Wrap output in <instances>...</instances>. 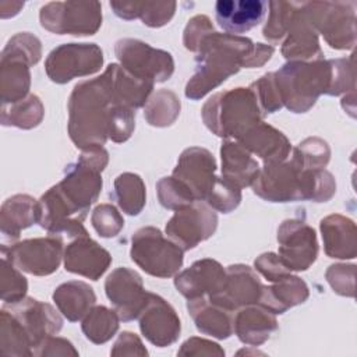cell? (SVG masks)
Wrapping results in <instances>:
<instances>
[{"mask_svg": "<svg viewBox=\"0 0 357 357\" xmlns=\"http://www.w3.org/2000/svg\"><path fill=\"white\" fill-rule=\"evenodd\" d=\"M176 1H139L138 18L151 28L166 25L174 15Z\"/></svg>", "mask_w": 357, "mask_h": 357, "instance_id": "cell-49", "label": "cell"}, {"mask_svg": "<svg viewBox=\"0 0 357 357\" xmlns=\"http://www.w3.org/2000/svg\"><path fill=\"white\" fill-rule=\"evenodd\" d=\"M336 192V181L326 169H307L301 172L303 201L326 202Z\"/></svg>", "mask_w": 357, "mask_h": 357, "instance_id": "cell-39", "label": "cell"}, {"mask_svg": "<svg viewBox=\"0 0 357 357\" xmlns=\"http://www.w3.org/2000/svg\"><path fill=\"white\" fill-rule=\"evenodd\" d=\"M110 354L117 357V356H148V350L145 349L144 343L141 339L128 331H124L119 335L117 340L114 342Z\"/></svg>", "mask_w": 357, "mask_h": 357, "instance_id": "cell-55", "label": "cell"}, {"mask_svg": "<svg viewBox=\"0 0 357 357\" xmlns=\"http://www.w3.org/2000/svg\"><path fill=\"white\" fill-rule=\"evenodd\" d=\"M266 8L264 0H219L215 3V18L226 33L240 35L262 22Z\"/></svg>", "mask_w": 357, "mask_h": 357, "instance_id": "cell-22", "label": "cell"}, {"mask_svg": "<svg viewBox=\"0 0 357 357\" xmlns=\"http://www.w3.org/2000/svg\"><path fill=\"white\" fill-rule=\"evenodd\" d=\"M204 202H206L212 209L218 212L229 213L240 205L241 188L229 183L223 177H216L215 184L212 185Z\"/></svg>", "mask_w": 357, "mask_h": 357, "instance_id": "cell-44", "label": "cell"}, {"mask_svg": "<svg viewBox=\"0 0 357 357\" xmlns=\"http://www.w3.org/2000/svg\"><path fill=\"white\" fill-rule=\"evenodd\" d=\"M218 227V215L204 201H195L187 208L178 209L167 220L165 231L167 237L183 251L197 247L208 240Z\"/></svg>", "mask_w": 357, "mask_h": 357, "instance_id": "cell-11", "label": "cell"}, {"mask_svg": "<svg viewBox=\"0 0 357 357\" xmlns=\"http://www.w3.org/2000/svg\"><path fill=\"white\" fill-rule=\"evenodd\" d=\"M31 88L29 66L20 60L0 59L1 105L15 103L28 96Z\"/></svg>", "mask_w": 357, "mask_h": 357, "instance_id": "cell-32", "label": "cell"}, {"mask_svg": "<svg viewBox=\"0 0 357 357\" xmlns=\"http://www.w3.org/2000/svg\"><path fill=\"white\" fill-rule=\"evenodd\" d=\"M0 353L3 356H33L32 342L18 318L6 307L0 311Z\"/></svg>", "mask_w": 357, "mask_h": 357, "instance_id": "cell-33", "label": "cell"}, {"mask_svg": "<svg viewBox=\"0 0 357 357\" xmlns=\"http://www.w3.org/2000/svg\"><path fill=\"white\" fill-rule=\"evenodd\" d=\"M318 32L305 11L304 1H298L289 31L283 39L282 54L287 61H311L324 59Z\"/></svg>", "mask_w": 357, "mask_h": 357, "instance_id": "cell-19", "label": "cell"}, {"mask_svg": "<svg viewBox=\"0 0 357 357\" xmlns=\"http://www.w3.org/2000/svg\"><path fill=\"white\" fill-rule=\"evenodd\" d=\"M201 116L208 130L225 139H238L264 119L250 86H238L212 95L202 106Z\"/></svg>", "mask_w": 357, "mask_h": 357, "instance_id": "cell-3", "label": "cell"}, {"mask_svg": "<svg viewBox=\"0 0 357 357\" xmlns=\"http://www.w3.org/2000/svg\"><path fill=\"white\" fill-rule=\"evenodd\" d=\"M105 293L123 322L137 319L149 297L142 278L126 266L116 268L109 273L105 280Z\"/></svg>", "mask_w": 357, "mask_h": 357, "instance_id": "cell-14", "label": "cell"}, {"mask_svg": "<svg viewBox=\"0 0 357 357\" xmlns=\"http://www.w3.org/2000/svg\"><path fill=\"white\" fill-rule=\"evenodd\" d=\"M64 268L67 272L98 280L112 264L110 252L88 236L73 238L64 248Z\"/></svg>", "mask_w": 357, "mask_h": 357, "instance_id": "cell-20", "label": "cell"}, {"mask_svg": "<svg viewBox=\"0 0 357 357\" xmlns=\"http://www.w3.org/2000/svg\"><path fill=\"white\" fill-rule=\"evenodd\" d=\"M275 74L283 106L293 113L308 112L331 85L329 60L287 61Z\"/></svg>", "mask_w": 357, "mask_h": 357, "instance_id": "cell-4", "label": "cell"}, {"mask_svg": "<svg viewBox=\"0 0 357 357\" xmlns=\"http://www.w3.org/2000/svg\"><path fill=\"white\" fill-rule=\"evenodd\" d=\"M301 172L291 159L264 163L254 183L251 184L255 195L268 202L303 201Z\"/></svg>", "mask_w": 357, "mask_h": 357, "instance_id": "cell-13", "label": "cell"}, {"mask_svg": "<svg viewBox=\"0 0 357 357\" xmlns=\"http://www.w3.org/2000/svg\"><path fill=\"white\" fill-rule=\"evenodd\" d=\"M11 261L1 257L0 262V296L4 304H14L26 297L28 282Z\"/></svg>", "mask_w": 357, "mask_h": 357, "instance_id": "cell-42", "label": "cell"}, {"mask_svg": "<svg viewBox=\"0 0 357 357\" xmlns=\"http://www.w3.org/2000/svg\"><path fill=\"white\" fill-rule=\"evenodd\" d=\"M305 11L318 35L336 50H351L356 45V1H304Z\"/></svg>", "mask_w": 357, "mask_h": 357, "instance_id": "cell-6", "label": "cell"}, {"mask_svg": "<svg viewBox=\"0 0 357 357\" xmlns=\"http://www.w3.org/2000/svg\"><path fill=\"white\" fill-rule=\"evenodd\" d=\"M254 42L240 35L211 32L197 52L195 71L185 85V96L199 100L212 89L237 74L252 53Z\"/></svg>", "mask_w": 357, "mask_h": 357, "instance_id": "cell-1", "label": "cell"}, {"mask_svg": "<svg viewBox=\"0 0 357 357\" xmlns=\"http://www.w3.org/2000/svg\"><path fill=\"white\" fill-rule=\"evenodd\" d=\"M275 52V47L271 45H265V43H255L252 53L250 54V57L245 61V68H255V67H261L264 66L266 61L271 60L272 54Z\"/></svg>", "mask_w": 357, "mask_h": 357, "instance_id": "cell-56", "label": "cell"}, {"mask_svg": "<svg viewBox=\"0 0 357 357\" xmlns=\"http://www.w3.org/2000/svg\"><path fill=\"white\" fill-rule=\"evenodd\" d=\"M269 17L264 25L262 35L272 45H280L289 31L298 1H269Z\"/></svg>", "mask_w": 357, "mask_h": 357, "instance_id": "cell-38", "label": "cell"}, {"mask_svg": "<svg viewBox=\"0 0 357 357\" xmlns=\"http://www.w3.org/2000/svg\"><path fill=\"white\" fill-rule=\"evenodd\" d=\"M42 57V43L31 32H18L8 39L4 49L1 50L0 59L20 60L26 63L29 67L39 63Z\"/></svg>", "mask_w": 357, "mask_h": 357, "instance_id": "cell-41", "label": "cell"}, {"mask_svg": "<svg viewBox=\"0 0 357 357\" xmlns=\"http://www.w3.org/2000/svg\"><path fill=\"white\" fill-rule=\"evenodd\" d=\"M135 128V110L121 105H113L109 113V138L113 142H126Z\"/></svg>", "mask_w": 357, "mask_h": 357, "instance_id": "cell-48", "label": "cell"}, {"mask_svg": "<svg viewBox=\"0 0 357 357\" xmlns=\"http://www.w3.org/2000/svg\"><path fill=\"white\" fill-rule=\"evenodd\" d=\"M138 6L139 1H110V8L123 20L138 18Z\"/></svg>", "mask_w": 357, "mask_h": 357, "instance_id": "cell-57", "label": "cell"}, {"mask_svg": "<svg viewBox=\"0 0 357 357\" xmlns=\"http://www.w3.org/2000/svg\"><path fill=\"white\" fill-rule=\"evenodd\" d=\"M310 296L307 283L291 273L272 282L271 286H264L258 304L268 308L271 312L283 314L289 308L303 304Z\"/></svg>", "mask_w": 357, "mask_h": 357, "instance_id": "cell-30", "label": "cell"}, {"mask_svg": "<svg viewBox=\"0 0 357 357\" xmlns=\"http://www.w3.org/2000/svg\"><path fill=\"white\" fill-rule=\"evenodd\" d=\"M222 177L238 188L248 187L259 173L257 159L236 139H225L220 145Z\"/></svg>", "mask_w": 357, "mask_h": 357, "instance_id": "cell-28", "label": "cell"}, {"mask_svg": "<svg viewBox=\"0 0 357 357\" xmlns=\"http://www.w3.org/2000/svg\"><path fill=\"white\" fill-rule=\"evenodd\" d=\"M216 160L201 146H190L181 152L173 170V177L183 181L197 201H205L216 180Z\"/></svg>", "mask_w": 357, "mask_h": 357, "instance_id": "cell-17", "label": "cell"}, {"mask_svg": "<svg viewBox=\"0 0 357 357\" xmlns=\"http://www.w3.org/2000/svg\"><path fill=\"white\" fill-rule=\"evenodd\" d=\"M279 258L291 272L307 271L318 257L315 230L300 218L286 219L278 227Z\"/></svg>", "mask_w": 357, "mask_h": 357, "instance_id": "cell-12", "label": "cell"}, {"mask_svg": "<svg viewBox=\"0 0 357 357\" xmlns=\"http://www.w3.org/2000/svg\"><path fill=\"white\" fill-rule=\"evenodd\" d=\"M105 71L109 75L114 105L127 106L134 110L145 106L153 91V82L132 75L116 63L109 64Z\"/></svg>", "mask_w": 357, "mask_h": 357, "instance_id": "cell-29", "label": "cell"}, {"mask_svg": "<svg viewBox=\"0 0 357 357\" xmlns=\"http://www.w3.org/2000/svg\"><path fill=\"white\" fill-rule=\"evenodd\" d=\"M114 53L124 70L153 84L167 81L174 73V60L169 52L152 47L139 39H119Z\"/></svg>", "mask_w": 357, "mask_h": 357, "instance_id": "cell-8", "label": "cell"}, {"mask_svg": "<svg viewBox=\"0 0 357 357\" xmlns=\"http://www.w3.org/2000/svg\"><path fill=\"white\" fill-rule=\"evenodd\" d=\"M81 321L85 337L95 344H103L119 331L120 318L114 310L105 305H93Z\"/></svg>", "mask_w": 357, "mask_h": 357, "instance_id": "cell-36", "label": "cell"}, {"mask_svg": "<svg viewBox=\"0 0 357 357\" xmlns=\"http://www.w3.org/2000/svg\"><path fill=\"white\" fill-rule=\"evenodd\" d=\"M255 271L259 272L268 282L279 280L280 278L291 273L283 261L275 252H264L254 261Z\"/></svg>", "mask_w": 357, "mask_h": 357, "instance_id": "cell-53", "label": "cell"}, {"mask_svg": "<svg viewBox=\"0 0 357 357\" xmlns=\"http://www.w3.org/2000/svg\"><path fill=\"white\" fill-rule=\"evenodd\" d=\"M213 31H215L213 24L208 15L198 14V15L192 17L184 28V33H183L184 47L190 52L197 53L199 49L201 40Z\"/></svg>", "mask_w": 357, "mask_h": 357, "instance_id": "cell-51", "label": "cell"}, {"mask_svg": "<svg viewBox=\"0 0 357 357\" xmlns=\"http://www.w3.org/2000/svg\"><path fill=\"white\" fill-rule=\"evenodd\" d=\"M138 321L144 337L158 347L176 343L181 332V324L176 310L165 298L151 291Z\"/></svg>", "mask_w": 357, "mask_h": 357, "instance_id": "cell-16", "label": "cell"}, {"mask_svg": "<svg viewBox=\"0 0 357 357\" xmlns=\"http://www.w3.org/2000/svg\"><path fill=\"white\" fill-rule=\"evenodd\" d=\"M42 28L57 35L89 36L102 25L99 1H50L39 11Z\"/></svg>", "mask_w": 357, "mask_h": 357, "instance_id": "cell-7", "label": "cell"}, {"mask_svg": "<svg viewBox=\"0 0 357 357\" xmlns=\"http://www.w3.org/2000/svg\"><path fill=\"white\" fill-rule=\"evenodd\" d=\"M113 197L123 212L137 216L141 213L146 202L145 183L135 173H121L114 178Z\"/></svg>", "mask_w": 357, "mask_h": 357, "instance_id": "cell-35", "label": "cell"}, {"mask_svg": "<svg viewBox=\"0 0 357 357\" xmlns=\"http://www.w3.org/2000/svg\"><path fill=\"white\" fill-rule=\"evenodd\" d=\"M38 223V199L28 194L7 198L0 209L1 245L17 243L21 230Z\"/></svg>", "mask_w": 357, "mask_h": 357, "instance_id": "cell-26", "label": "cell"}, {"mask_svg": "<svg viewBox=\"0 0 357 357\" xmlns=\"http://www.w3.org/2000/svg\"><path fill=\"white\" fill-rule=\"evenodd\" d=\"M114 105L109 75L77 84L68 99V135L79 149L103 146L109 138V113Z\"/></svg>", "mask_w": 357, "mask_h": 357, "instance_id": "cell-2", "label": "cell"}, {"mask_svg": "<svg viewBox=\"0 0 357 357\" xmlns=\"http://www.w3.org/2000/svg\"><path fill=\"white\" fill-rule=\"evenodd\" d=\"M331 159V148L328 142L319 137H308L303 139L294 149L291 160L303 170L325 169Z\"/></svg>", "mask_w": 357, "mask_h": 357, "instance_id": "cell-40", "label": "cell"}, {"mask_svg": "<svg viewBox=\"0 0 357 357\" xmlns=\"http://www.w3.org/2000/svg\"><path fill=\"white\" fill-rule=\"evenodd\" d=\"M24 7V1H1L0 3V17L10 18L20 13V10Z\"/></svg>", "mask_w": 357, "mask_h": 357, "instance_id": "cell-58", "label": "cell"}, {"mask_svg": "<svg viewBox=\"0 0 357 357\" xmlns=\"http://www.w3.org/2000/svg\"><path fill=\"white\" fill-rule=\"evenodd\" d=\"M102 66L103 52L96 43H63L47 54L45 71L50 81L67 84L98 73Z\"/></svg>", "mask_w": 357, "mask_h": 357, "instance_id": "cell-9", "label": "cell"}, {"mask_svg": "<svg viewBox=\"0 0 357 357\" xmlns=\"http://www.w3.org/2000/svg\"><path fill=\"white\" fill-rule=\"evenodd\" d=\"M276 331L278 321L275 314L261 304L241 307L234 314L233 332L244 344L259 346Z\"/></svg>", "mask_w": 357, "mask_h": 357, "instance_id": "cell-25", "label": "cell"}, {"mask_svg": "<svg viewBox=\"0 0 357 357\" xmlns=\"http://www.w3.org/2000/svg\"><path fill=\"white\" fill-rule=\"evenodd\" d=\"M131 259L155 278L174 276L184 261V251L153 226L138 229L131 237Z\"/></svg>", "mask_w": 357, "mask_h": 357, "instance_id": "cell-5", "label": "cell"}, {"mask_svg": "<svg viewBox=\"0 0 357 357\" xmlns=\"http://www.w3.org/2000/svg\"><path fill=\"white\" fill-rule=\"evenodd\" d=\"M331 85L328 89L329 96H339L356 89V75L353 57L349 59H331Z\"/></svg>", "mask_w": 357, "mask_h": 357, "instance_id": "cell-46", "label": "cell"}, {"mask_svg": "<svg viewBox=\"0 0 357 357\" xmlns=\"http://www.w3.org/2000/svg\"><path fill=\"white\" fill-rule=\"evenodd\" d=\"M33 356L38 357H66V356H78V350L74 347V344L64 339L59 337L56 335L45 337L33 350Z\"/></svg>", "mask_w": 357, "mask_h": 357, "instance_id": "cell-52", "label": "cell"}, {"mask_svg": "<svg viewBox=\"0 0 357 357\" xmlns=\"http://www.w3.org/2000/svg\"><path fill=\"white\" fill-rule=\"evenodd\" d=\"M45 116V107L39 96L29 93L22 100L10 105H1L0 121L4 127H17L31 130L38 127Z\"/></svg>", "mask_w": 357, "mask_h": 357, "instance_id": "cell-34", "label": "cell"}, {"mask_svg": "<svg viewBox=\"0 0 357 357\" xmlns=\"http://www.w3.org/2000/svg\"><path fill=\"white\" fill-rule=\"evenodd\" d=\"M156 192L160 205L172 211L187 208L197 201L191 190L183 181L173 176L162 177L156 183Z\"/></svg>", "mask_w": 357, "mask_h": 357, "instance_id": "cell-43", "label": "cell"}, {"mask_svg": "<svg viewBox=\"0 0 357 357\" xmlns=\"http://www.w3.org/2000/svg\"><path fill=\"white\" fill-rule=\"evenodd\" d=\"M91 223L100 237H116L124 227V219L117 208L112 204H100L95 206L91 215Z\"/></svg>", "mask_w": 357, "mask_h": 357, "instance_id": "cell-47", "label": "cell"}, {"mask_svg": "<svg viewBox=\"0 0 357 357\" xmlns=\"http://www.w3.org/2000/svg\"><path fill=\"white\" fill-rule=\"evenodd\" d=\"M325 254L336 259H353L357 254L356 223L340 213L325 216L319 223Z\"/></svg>", "mask_w": 357, "mask_h": 357, "instance_id": "cell-24", "label": "cell"}, {"mask_svg": "<svg viewBox=\"0 0 357 357\" xmlns=\"http://www.w3.org/2000/svg\"><path fill=\"white\" fill-rule=\"evenodd\" d=\"M180 110L178 96L172 89H159L146 100L144 117L152 127H169L177 120Z\"/></svg>", "mask_w": 357, "mask_h": 357, "instance_id": "cell-37", "label": "cell"}, {"mask_svg": "<svg viewBox=\"0 0 357 357\" xmlns=\"http://www.w3.org/2000/svg\"><path fill=\"white\" fill-rule=\"evenodd\" d=\"M236 141L240 142L251 155L259 156L264 163L286 160L291 151L289 138L264 120L251 127Z\"/></svg>", "mask_w": 357, "mask_h": 357, "instance_id": "cell-23", "label": "cell"}, {"mask_svg": "<svg viewBox=\"0 0 357 357\" xmlns=\"http://www.w3.org/2000/svg\"><path fill=\"white\" fill-rule=\"evenodd\" d=\"M226 269L212 258L195 261L187 269L174 275V286L183 297L194 300L218 293L225 282Z\"/></svg>", "mask_w": 357, "mask_h": 357, "instance_id": "cell-21", "label": "cell"}, {"mask_svg": "<svg viewBox=\"0 0 357 357\" xmlns=\"http://www.w3.org/2000/svg\"><path fill=\"white\" fill-rule=\"evenodd\" d=\"M325 279L336 294L344 296V297H354L356 265L333 264L326 269Z\"/></svg>", "mask_w": 357, "mask_h": 357, "instance_id": "cell-50", "label": "cell"}, {"mask_svg": "<svg viewBox=\"0 0 357 357\" xmlns=\"http://www.w3.org/2000/svg\"><path fill=\"white\" fill-rule=\"evenodd\" d=\"M178 356H213V357H223L225 350L215 342L204 339V337H197L192 336L187 339L181 347L177 351Z\"/></svg>", "mask_w": 357, "mask_h": 357, "instance_id": "cell-54", "label": "cell"}, {"mask_svg": "<svg viewBox=\"0 0 357 357\" xmlns=\"http://www.w3.org/2000/svg\"><path fill=\"white\" fill-rule=\"evenodd\" d=\"M264 116L279 112L283 107L280 92L273 73H266L250 85Z\"/></svg>", "mask_w": 357, "mask_h": 357, "instance_id": "cell-45", "label": "cell"}, {"mask_svg": "<svg viewBox=\"0 0 357 357\" xmlns=\"http://www.w3.org/2000/svg\"><path fill=\"white\" fill-rule=\"evenodd\" d=\"M53 301L64 318L70 322L81 321L96 303L93 289L81 280H70L57 286Z\"/></svg>", "mask_w": 357, "mask_h": 357, "instance_id": "cell-31", "label": "cell"}, {"mask_svg": "<svg viewBox=\"0 0 357 357\" xmlns=\"http://www.w3.org/2000/svg\"><path fill=\"white\" fill-rule=\"evenodd\" d=\"M264 284L257 272L244 264H234L226 268L225 282L220 290L208 298L233 312L238 308L258 304Z\"/></svg>", "mask_w": 357, "mask_h": 357, "instance_id": "cell-15", "label": "cell"}, {"mask_svg": "<svg viewBox=\"0 0 357 357\" xmlns=\"http://www.w3.org/2000/svg\"><path fill=\"white\" fill-rule=\"evenodd\" d=\"M63 255V238L53 234L1 245V257L11 261L20 271L35 276H47L56 272Z\"/></svg>", "mask_w": 357, "mask_h": 357, "instance_id": "cell-10", "label": "cell"}, {"mask_svg": "<svg viewBox=\"0 0 357 357\" xmlns=\"http://www.w3.org/2000/svg\"><path fill=\"white\" fill-rule=\"evenodd\" d=\"M187 310L201 333L220 340L233 335L234 312L211 301L206 296L188 300Z\"/></svg>", "mask_w": 357, "mask_h": 357, "instance_id": "cell-27", "label": "cell"}, {"mask_svg": "<svg viewBox=\"0 0 357 357\" xmlns=\"http://www.w3.org/2000/svg\"><path fill=\"white\" fill-rule=\"evenodd\" d=\"M4 307L24 325L32 342V353L45 337L57 335L63 328V318L59 311L36 298L24 297L14 304H4Z\"/></svg>", "mask_w": 357, "mask_h": 357, "instance_id": "cell-18", "label": "cell"}]
</instances>
